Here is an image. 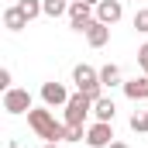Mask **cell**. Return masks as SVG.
Instances as JSON below:
<instances>
[{"label":"cell","mask_w":148,"mask_h":148,"mask_svg":"<svg viewBox=\"0 0 148 148\" xmlns=\"http://www.w3.org/2000/svg\"><path fill=\"white\" fill-rule=\"evenodd\" d=\"M114 141V127L107 124V121H97L90 131H86V145L90 148H107Z\"/></svg>","instance_id":"8992f818"},{"label":"cell","mask_w":148,"mask_h":148,"mask_svg":"<svg viewBox=\"0 0 148 148\" xmlns=\"http://www.w3.org/2000/svg\"><path fill=\"white\" fill-rule=\"evenodd\" d=\"M41 7H45V17H62V14H69V0H41Z\"/></svg>","instance_id":"5bb4252c"},{"label":"cell","mask_w":148,"mask_h":148,"mask_svg":"<svg viewBox=\"0 0 148 148\" xmlns=\"http://www.w3.org/2000/svg\"><path fill=\"white\" fill-rule=\"evenodd\" d=\"M100 83H103V86H124V79H121V66L107 62V66L100 69Z\"/></svg>","instance_id":"4fadbf2b"},{"label":"cell","mask_w":148,"mask_h":148,"mask_svg":"<svg viewBox=\"0 0 148 148\" xmlns=\"http://www.w3.org/2000/svg\"><path fill=\"white\" fill-rule=\"evenodd\" d=\"M83 35H86V41H90L93 48H103V45L110 41V24H103V21H97V17H93V21L86 24V31H83Z\"/></svg>","instance_id":"52a82bcc"},{"label":"cell","mask_w":148,"mask_h":148,"mask_svg":"<svg viewBox=\"0 0 148 148\" xmlns=\"http://www.w3.org/2000/svg\"><path fill=\"white\" fill-rule=\"evenodd\" d=\"M121 14H124L121 0H100V3H97V21H103V24H117Z\"/></svg>","instance_id":"9c48e42d"},{"label":"cell","mask_w":148,"mask_h":148,"mask_svg":"<svg viewBox=\"0 0 148 148\" xmlns=\"http://www.w3.org/2000/svg\"><path fill=\"white\" fill-rule=\"evenodd\" d=\"M90 110H93V100L86 93H73L69 103H66V124H83L90 117Z\"/></svg>","instance_id":"3957f363"},{"label":"cell","mask_w":148,"mask_h":148,"mask_svg":"<svg viewBox=\"0 0 148 148\" xmlns=\"http://www.w3.org/2000/svg\"><path fill=\"white\" fill-rule=\"evenodd\" d=\"M124 97H127V100H148V76L127 79V83H124Z\"/></svg>","instance_id":"30bf717a"},{"label":"cell","mask_w":148,"mask_h":148,"mask_svg":"<svg viewBox=\"0 0 148 148\" xmlns=\"http://www.w3.org/2000/svg\"><path fill=\"white\" fill-rule=\"evenodd\" d=\"M0 90H3V93L10 90V69H0Z\"/></svg>","instance_id":"ffe728a7"},{"label":"cell","mask_w":148,"mask_h":148,"mask_svg":"<svg viewBox=\"0 0 148 148\" xmlns=\"http://www.w3.org/2000/svg\"><path fill=\"white\" fill-rule=\"evenodd\" d=\"M107 148H127V145H124V141H110Z\"/></svg>","instance_id":"44dd1931"},{"label":"cell","mask_w":148,"mask_h":148,"mask_svg":"<svg viewBox=\"0 0 148 148\" xmlns=\"http://www.w3.org/2000/svg\"><path fill=\"white\" fill-rule=\"evenodd\" d=\"M79 3H90V7H97V3H100V0H79Z\"/></svg>","instance_id":"7402d4cb"},{"label":"cell","mask_w":148,"mask_h":148,"mask_svg":"<svg viewBox=\"0 0 148 148\" xmlns=\"http://www.w3.org/2000/svg\"><path fill=\"white\" fill-rule=\"evenodd\" d=\"M134 28H138L141 35H148V7H141V10L134 14Z\"/></svg>","instance_id":"ac0fdd59"},{"label":"cell","mask_w":148,"mask_h":148,"mask_svg":"<svg viewBox=\"0 0 148 148\" xmlns=\"http://www.w3.org/2000/svg\"><path fill=\"white\" fill-rule=\"evenodd\" d=\"M41 100H45V107H66L69 103V93H66L62 83H45L41 86Z\"/></svg>","instance_id":"ba28073f"},{"label":"cell","mask_w":148,"mask_h":148,"mask_svg":"<svg viewBox=\"0 0 148 148\" xmlns=\"http://www.w3.org/2000/svg\"><path fill=\"white\" fill-rule=\"evenodd\" d=\"M17 7L24 10V17H28V21H35L38 14H45V7H41V0H21Z\"/></svg>","instance_id":"9a60e30c"},{"label":"cell","mask_w":148,"mask_h":148,"mask_svg":"<svg viewBox=\"0 0 148 148\" xmlns=\"http://www.w3.org/2000/svg\"><path fill=\"white\" fill-rule=\"evenodd\" d=\"M45 148H59V141H45Z\"/></svg>","instance_id":"603a6c76"},{"label":"cell","mask_w":148,"mask_h":148,"mask_svg":"<svg viewBox=\"0 0 148 148\" xmlns=\"http://www.w3.org/2000/svg\"><path fill=\"white\" fill-rule=\"evenodd\" d=\"M28 124L38 138L45 141H66V124H59L52 117V107H31L28 110Z\"/></svg>","instance_id":"6da1fadb"},{"label":"cell","mask_w":148,"mask_h":148,"mask_svg":"<svg viewBox=\"0 0 148 148\" xmlns=\"http://www.w3.org/2000/svg\"><path fill=\"white\" fill-rule=\"evenodd\" d=\"M3 110H7V114H28V110H31V93L10 86V90L3 93Z\"/></svg>","instance_id":"277c9868"},{"label":"cell","mask_w":148,"mask_h":148,"mask_svg":"<svg viewBox=\"0 0 148 148\" xmlns=\"http://www.w3.org/2000/svg\"><path fill=\"white\" fill-rule=\"evenodd\" d=\"M131 131H138V134H148V110L131 117Z\"/></svg>","instance_id":"2e32d148"},{"label":"cell","mask_w":148,"mask_h":148,"mask_svg":"<svg viewBox=\"0 0 148 148\" xmlns=\"http://www.w3.org/2000/svg\"><path fill=\"white\" fill-rule=\"evenodd\" d=\"M3 28H7V31H21V28H28V17H24V10H21L17 3L3 10Z\"/></svg>","instance_id":"8fae6325"},{"label":"cell","mask_w":148,"mask_h":148,"mask_svg":"<svg viewBox=\"0 0 148 148\" xmlns=\"http://www.w3.org/2000/svg\"><path fill=\"white\" fill-rule=\"evenodd\" d=\"M83 124H66V141H83Z\"/></svg>","instance_id":"e0dca14e"},{"label":"cell","mask_w":148,"mask_h":148,"mask_svg":"<svg viewBox=\"0 0 148 148\" xmlns=\"http://www.w3.org/2000/svg\"><path fill=\"white\" fill-rule=\"evenodd\" d=\"M138 66H141V69H145V76H148V41L138 48Z\"/></svg>","instance_id":"d6986e66"},{"label":"cell","mask_w":148,"mask_h":148,"mask_svg":"<svg viewBox=\"0 0 148 148\" xmlns=\"http://www.w3.org/2000/svg\"><path fill=\"white\" fill-rule=\"evenodd\" d=\"M93 17H97V7L79 3V0L69 3V24H73V31H86V24H90Z\"/></svg>","instance_id":"5b68a950"},{"label":"cell","mask_w":148,"mask_h":148,"mask_svg":"<svg viewBox=\"0 0 148 148\" xmlns=\"http://www.w3.org/2000/svg\"><path fill=\"white\" fill-rule=\"evenodd\" d=\"M73 83H76V90H79V93H86L93 103L103 97V83H100V73H97L93 66H86V62H79V66L73 69Z\"/></svg>","instance_id":"7a4b0ae2"},{"label":"cell","mask_w":148,"mask_h":148,"mask_svg":"<svg viewBox=\"0 0 148 148\" xmlns=\"http://www.w3.org/2000/svg\"><path fill=\"white\" fill-rule=\"evenodd\" d=\"M93 114H97V121H107V124H110V121H114V114H117V107H114V100H110V97H100V100L93 103Z\"/></svg>","instance_id":"7c38bea8"}]
</instances>
